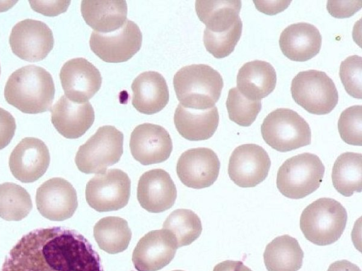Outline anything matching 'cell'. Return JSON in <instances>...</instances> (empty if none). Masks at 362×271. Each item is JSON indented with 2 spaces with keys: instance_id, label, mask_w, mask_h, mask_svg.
<instances>
[{
  "instance_id": "1",
  "label": "cell",
  "mask_w": 362,
  "mask_h": 271,
  "mask_svg": "<svg viewBox=\"0 0 362 271\" xmlns=\"http://www.w3.org/2000/svg\"><path fill=\"white\" fill-rule=\"evenodd\" d=\"M1 271H103L90 242L71 229L33 230L10 250Z\"/></svg>"
},
{
  "instance_id": "2",
  "label": "cell",
  "mask_w": 362,
  "mask_h": 271,
  "mask_svg": "<svg viewBox=\"0 0 362 271\" xmlns=\"http://www.w3.org/2000/svg\"><path fill=\"white\" fill-rule=\"evenodd\" d=\"M55 93L51 74L45 68L28 65L16 70L4 88L6 101L26 114L42 113L50 109Z\"/></svg>"
},
{
  "instance_id": "3",
  "label": "cell",
  "mask_w": 362,
  "mask_h": 271,
  "mask_svg": "<svg viewBox=\"0 0 362 271\" xmlns=\"http://www.w3.org/2000/svg\"><path fill=\"white\" fill-rule=\"evenodd\" d=\"M174 90L180 104L192 109L214 107L223 87L221 74L206 64L181 68L173 78Z\"/></svg>"
},
{
  "instance_id": "4",
  "label": "cell",
  "mask_w": 362,
  "mask_h": 271,
  "mask_svg": "<svg viewBox=\"0 0 362 271\" xmlns=\"http://www.w3.org/2000/svg\"><path fill=\"white\" fill-rule=\"evenodd\" d=\"M346 222V210L339 202L329 198H321L303 210L300 218V228L311 243L327 246L341 237Z\"/></svg>"
},
{
  "instance_id": "5",
  "label": "cell",
  "mask_w": 362,
  "mask_h": 271,
  "mask_svg": "<svg viewBox=\"0 0 362 271\" xmlns=\"http://www.w3.org/2000/svg\"><path fill=\"white\" fill-rule=\"evenodd\" d=\"M325 166L316 155L304 152L287 159L279 167L276 186L291 199H300L315 192L320 186Z\"/></svg>"
},
{
  "instance_id": "6",
  "label": "cell",
  "mask_w": 362,
  "mask_h": 271,
  "mask_svg": "<svg viewBox=\"0 0 362 271\" xmlns=\"http://www.w3.org/2000/svg\"><path fill=\"white\" fill-rule=\"evenodd\" d=\"M264 140L273 149L282 152L308 145L311 130L296 112L279 108L269 113L261 125Z\"/></svg>"
},
{
  "instance_id": "7",
  "label": "cell",
  "mask_w": 362,
  "mask_h": 271,
  "mask_svg": "<svg viewBox=\"0 0 362 271\" xmlns=\"http://www.w3.org/2000/svg\"><path fill=\"white\" fill-rule=\"evenodd\" d=\"M123 133L113 126L100 127L76 152L75 162L85 174H103L123 153Z\"/></svg>"
},
{
  "instance_id": "8",
  "label": "cell",
  "mask_w": 362,
  "mask_h": 271,
  "mask_svg": "<svg viewBox=\"0 0 362 271\" xmlns=\"http://www.w3.org/2000/svg\"><path fill=\"white\" fill-rule=\"evenodd\" d=\"M291 92L298 105L314 114L330 113L338 103V92L333 80L320 71L299 72L292 80Z\"/></svg>"
},
{
  "instance_id": "9",
  "label": "cell",
  "mask_w": 362,
  "mask_h": 271,
  "mask_svg": "<svg viewBox=\"0 0 362 271\" xmlns=\"http://www.w3.org/2000/svg\"><path fill=\"white\" fill-rule=\"evenodd\" d=\"M131 181L128 175L117 169L96 174L86 184V199L98 212L119 210L128 203Z\"/></svg>"
},
{
  "instance_id": "10",
  "label": "cell",
  "mask_w": 362,
  "mask_h": 271,
  "mask_svg": "<svg viewBox=\"0 0 362 271\" xmlns=\"http://www.w3.org/2000/svg\"><path fill=\"white\" fill-rule=\"evenodd\" d=\"M142 33L133 21L127 20L118 30L110 33L93 31L89 44L93 52L105 62L120 63L130 59L140 49Z\"/></svg>"
},
{
  "instance_id": "11",
  "label": "cell",
  "mask_w": 362,
  "mask_h": 271,
  "mask_svg": "<svg viewBox=\"0 0 362 271\" xmlns=\"http://www.w3.org/2000/svg\"><path fill=\"white\" fill-rule=\"evenodd\" d=\"M54 43L53 34L48 25L29 18L17 23L9 36L13 53L30 62L44 59L53 49Z\"/></svg>"
},
{
  "instance_id": "12",
  "label": "cell",
  "mask_w": 362,
  "mask_h": 271,
  "mask_svg": "<svg viewBox=\"0 0 362 271\" xmlns=\"http://www.w3.org/2000/svg\"><path fill=\"white\" fill-rule=\"evenodd\" d=\"M270 167V158L263 147L252 143L243 144L233 151L228 173L238 186L250 188L267 178Z\"/></svg>"
},
{
  "instance_id": "13",
  "label": "cell",
  "mask_w": 362,
  "mask_h": 271,
  "mask_svg": "<svg viewBox=\"0 0 362 271\" xmlns=\"http://www.w3.org/2000/svg\"><path fill=\"white\" fill-rule=\"evenodd\" d=\"M177 241L168 230H153L137 243L132 262L137 271H158L168 265L177 249Z\"/></svg>"
},
{
  "instance_id": "14",
  "label": "cell",
  "mask_w": 362,
  "mask_h": 271,
  "mask_svg": "<svg viewBox=\"0 0 362 271\" xmlns=\"http://www.w3.org/2000/svg\"><path fill=\"white\" fill-rule=\"evenodd\" d=\"M59 78L65 96L76 103L87 102L102 85L100 71L84 58H74L65 62Z\"/></svg>"
},
{
  "instance_id": "15",
  "label": "cell",
  "mask_w": 362,
  "mask_h": 271,
  "mask_svg": "<svg viewBox=\"0 0 362 271\" xmlns=\"http://www.w3.org/2000/svg\"><path fill=\"white\" fill-rule=\"evenodd\" d=\"M217 155L210 148H192L184 152L177 163V174L181 182L192 188L211 186L220 170Z\"/></svg>"
},
{
  "instance_id": "16",
  "label": "cell",
  "mask_w": 362,
  "mask_h": 271,
  "mask_svg": "<svg viewBox=\"0 0 362 271\" xmlns=\"http://www.w3.org/2000/svg\"><path fill=\"white\" fill-rule=\"evenodd\" d=\"M35 202L39 212L52 221H63L74 214L77 195L74 186L60 177L44 182L36 191Z\"/></svg>"
},
{
  "instance_id": "17",
  "label": "cell",
  "mask_w": 362,
  "mask_h": 271,
  "mask_svg": "<svg viewBox=\"0 0 362 271\" xmlns=\"http://www.w3.org/2000/svg\"><path fill=\"white\" fill-rule=\"evenodd\" d=\"M50 155L45 143L39 138L26 137L11 152L8 164L13 176L23 183L39 179L47 171Z\"/></svg>"
},
{
  "instance_id": "18",
  "label": "cell",
  "mask_w": 362,
  "mask_h": 271,
  "mask_svg": "<svg viewBox=\"0 0 362 271\" xmlns=\"http://www.w3.org/2000/svg\"><path fill=\"white\" fill-rule=\"evenodd\" d=\"M129 148L136 161L149 165L169 158L173 143L170 134L163 127L145 123L136 126L132 132Z\"/></svg>"
},
{
  "instance_id": "19",
  "label": "cell",
  "mask_w": 362,
  "mask_h": 271,
  "mask_svg": "<svg viewBox=\"0 0 362 271\" xmlns=\"http://www.w3.org/2000/svg\"><path fill=\"white\" fill-rule=\"evenodd\" d=\"M177 198L176 186L170 174L156 169L144 172L137 186V199L146 210L159 213L170 209Z\"/></svg>"
},
{
  "instance_id": "20",
  "label": "cell",
  "mask_w": 362,
  "mask_h": 271,
  "mask_svg": "<svg viewBox=\"0 0 362 271\" xmlns=\"http://www.w3.org/2000/svg\"><path fill=\"white\" fill-rule=\"evenodd\" d=\"M95 113L88 102L76 103L62 95L51 109V121L64 137L76 139L82 136L92 126Z\"/></svg>"
},
{
  "instance_id": "21",
  "label": "cell",
  "mask_w": 362,
  "mask_h": 271,
  "mask_svg": "<svg viewBox=\"0 0 362 271\" xmlns=\"http://www.w3.org/2000/svg\"><path fill=\"white\" fill-rule=\"evenodd\" d=\"M279 47L285 56L294 61H305L316 56L322 46L318 29L308 23L287 26L281 33Z\"/></svg>"
},
{
  "instance_id": "22",
  "label": "cell",
  "mask_w": 362,
  "mask_h": 271,
  "mask_svg": "<svg viewBox=\"0 0 362 271\" xmlns=\"http://www.w3.org/2000/svg\"><path fill=\"white\" fill-rule=\"evenodd\" d=\"M132 105L140 113L153 114L169 101V90L164 77L156 71L139 74L132 84Z\"/></svg>"
},
{
  "instance_id": "23",
  "label": "cell",
  "mask_w": 362,
  "mask_h": 271,
  "mask_svg": "<svg viewBox=\"0 0 362 271\" xmlns=\"http://www.w3.org/2000/svg\"><path fill=\"white\" fill-rule=\"evenodd\" d=\"M219 122L217 108L204 110L186 108L179 104L174 114V124L178 133L191 141L210 138L216 132Z\"/></svg>"
},
{
  "instance_id": "24",
  "label": "cell",
  "mask_w": 362,
  "mask_h": 271,
  "mask_svg": "<svg viewBox=\"0 0 362 271\" xmlns=\"http://www.w3.org/2000/svg\"><path fill=\"white\" fill-rule=\"evenodd\" d=\"M276 73L268 62L260 60L249 61L239 69L237 88L252 100H261L275 88Z\"/></svg>"
},
{
  "instance_id": "25",
  "label": "cell",
  "mask_w": 362,
  "mask_h": 271,
  "mask_svg": "<svg viewBox=\"0 0 362 271\" xmlns=\"http://www.w3.org/2000/svg\"><path fill=\"white\" fill-rule=\"evenodd\" d=\"M82 16L94 31L110 33L120 28L127 20L125 1H89L81 2Z\"/></svg>"
},
{
  "instance_id": "26",
  "label": "cell",
  "mask_w": 362,
  "mask_h": 271,
  "mask_svg": "<svg viewBox=\"0 0 362 271\" xmlns=\"http://www.w3.org/2000/svg\"><path fill=\"white\" fill-rule=\"evenodd\" d=\"M263 257L268 271H298L302 267L304 253L298 241L285 234L267 245Z\"/></svg>"
},
{
  "instance_id": "27",
  "label": "cell",
  "mask_w": 362,
  "mask_h": 271,
  "mask_svg": "<svg viewBox=\"0 0 362 271\" xmlns=\"http://www.w3.org/2000/svg\"><path fill=\"white\" fill-rule=\"evenodd\" d=\"M242 3L232 1H196L195 10L199 20L206 30L223 32L229 30L240 18Z\"/></svg>"
},
{
  "instance_id": "28",
  "label": "cell",
  "mask_w": 362,
  "mask_h": 271,
  "mask_svg": "<svg viewBox=\"0 0 362 271\" xmlns=\"http://www.w3.org/2000/svg\"><path fill=\"white\" fill-rule=\"evenodd\" d=\"M334 188L342 195L351 196L362 191V155L351 152L341 154L332 168Z\"/></svg>"
},
{
  "instance_id": "29",
  "label": "cell",
  "mask_w": 362,
  "mask_h": 271,
  "mask_svg": "<svg viewBox=\"0 0 362 271\" xmlns=\"http://www.w3.org/2000/svg\"><path fill=\"white\" fill-rule=\"evenodd\" d=\"M93 235L103 251L115 254L125 251L132 239L127 222L119 217H105L94 226Z\"/></svg>"
},
{
  "instance_id": "30",
  "label": "cell",
  "mask_w": 362,
  "mask_h": 271,
  "mask_svg": "<svg viewBox=\"0 0 362 271\" xmlns=\"http://www.w3.org/2000/svg\"><path fill=\"white\" fill-rule=\"evenodd\" d=\"M33 208L28 192L20 185L6 182L0 184V217L7 221H19Z\"/></svg>"
},
{
  "instance_id": "31",
  "label": "cell",
  "mask_w": 362,
  "mask_h": 271,
  "mask_svg": "<svg viewBox=\"0 0 362 271\" xmlns=\"http://www.w3.org/2000/svg\"><path fill=\"white\" fill-rule=\"evenodd\" d=\"M163 229L168 230L174 235L179 248L194 241L200 236L202 226L199 217L193 211L177 209L167 217Z\"/></svg>"
},
{
  "instance_id": "32",
  "label": "cell",
  "mask_w": 362,
  "mask_h": 271,
  "mask_svg": "<svg viewBox=\"0 0 362 271\" xmlns=\"http://www.w3.org/2000/svg\"><path fill=\"white\" fill-rule=\"evenodd\" d=\"M226 104L229 119L241 126H250L262 107L259 100L248 99L237 88L230 89Z\"/></svg>"
},
{
  "instance_id": "33",
  "label": "cell",
  "mask_w": 362,
  "mask_h": 271,
  "mask_svg": "<svg viewBox=\"0 0 362 271\" xmlns=\"http://www.w3.org/2000/svg\"><path fill=\"white\" fill-rule=\"evenodd\" d=\"M243 30V22L239 18L228 30L215 33L206 29L204 31L203 41L206 49L217 59L230 55L238 42Z\"/></svg>"
},
{
  "instance_id": "34",
  "label": "cell",
  "mask_w": 362,
  "mask_h": 271,
  "mask_svg": "<svg viewBox=\"0 0 362 271\" xmlns=\"http://www.w3.org/2000/svg\"><path fill=\"white\" fill-rule=\"evenodd\" d=\"M341 138L347 144L362 145V106L354 105L344 110L338 120Z\"/></svg>"
},
{
  "instance_id": "35",
  "label": "cell",
  "mask_w": 362,
  "mask_h": 271,
  "mask_svg": "<svg viewBox=\"0 0 362 271\" xmlns=\"http://www.w3.org/2000/svg\"><path fill=\"white\" fill-rule=\"evenodd\" d=\"M362 59L348 56L340 65L339 76L346 92L354 98H362Z\"/></svg>"
},
{
  "instance_id": "36",
  "label": "cell",
  "mask_w": 362,
  "mask_h": 271,
  "mask_svg": "<svg viewBox=\"0 0 362 271\" xmlns=\"http://www.w3.org/2000/svg\"><path fill=\"white\" fill-rule=\"evenodd\" d=\"M361 1H328L327 9L334 18H349L361 9Z\"/></svg>"
},
{
  "instance_id": "37",
  "label": "cell",
  "mask_w": 362,
  "mask_h": 271,
  "mask_svg": "<svg viewBox=\"0 0 362 271\" xmlns=\"http://www.w3.org/2000/svg\"><path fill=\"white\" fill-rule=\"evenodd\" d=\"M70 3V1H29L35 11L46 16H56L64 13Z\"/></svg>"
},
{
  "instance_id": "38",
  "label": "cell",
  "mask_w": 362,
  "mask_h": 271,
  "mask_svg": "<svg viewBox=\"0 0 362 271\" xmlns=\"http://www.w3.org/2000/svg\"><path fill=\"white\" fill-rule=\"evenodd\" d=\"M14 117L6 110L0 107V150L11 141L16 131Z\"/></svg>"
},
{
  "instance_id": "39",
  "label": "cell",
  "mask_w": 362,
  "mask_h": 271,
  "mask_svg": "<svg viewBox=\"0 0 362 271\" xmlns=\"http://www.w3.org/2000/svg\"><path fill=\"white\" fill-rule=\"evenodd\" d=\"M259 11L267 15H275L285 10L291 1H253Z\"/></svg>"
},
{
  "instance_id": "40",
  "label": "cell",
  "mask_w": 362,
  "mask_h": 271,
  "mask_svg": "<svg viewBox=\"0 0 362 271\" xmlns=\"http://www.w3.org/2000/svg\"><path fill=\"white\" fill-rule=\"evenodd\" d=\"M213 271H252L241 261L225 260L218 263Z\"/></svg>"
},
{
  "instance_id": "41",
  "label": "cell",
  "mask_w": 362,
  "mask_h": 271,
  "mask_svg": "<svg viewBox=\"0 0 362 271\" xmlns=\"http://www.w3.org/2000/svg\"><path fill=\"white\" fill-rule=\"evenodd\" d=\"M327 271H361L359 267L346 260H337L332 263Z\"/></svg>"
},
{
  "instance_id": "42",
  "label": "cell",
  "mask_w": 362,
  "mask_h": 271,
  "mask_svg": "<svg viewBox=\"0 0 362 271\" xmlns=\"http://www.w3.org/2000/svg\"><path fill=\"white\" fill-rule=\"evenodd\" d=\"M173 271H184V270H173Z\"/></svg>"
},
{
  "instance_id": "43",
  "label": "cell",
  "mask_w": 362,
  "mask_h": 271,
  "mask_svg": "<svg viewBox=\"0 0 362 271\" xmlns=\"http://www.w3.org/2000/svg\"><path fill=\"white\" fill-rule=\"evenodd\" d=\"M0 75H1V65H0Z\"/></svg>"
}]
</instances>
